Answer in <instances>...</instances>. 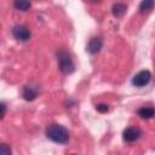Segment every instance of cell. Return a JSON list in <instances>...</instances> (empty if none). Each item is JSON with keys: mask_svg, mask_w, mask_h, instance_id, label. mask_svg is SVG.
<instances>
[{"mask_svg": "<svg viewBox=\"0 0 155 155\" xmlns=\"http://www.w3.org/2000/svg\"><path fill=\"white\" fill-rule=\"evenodd\" d=\"M22 96L25 101H34L36 97H38V88L34 87V86H30V85H27L23 87V91H22Z\"/></svg>", "mask_w": 155, "mask_h": 155, "instance_id": "cell-7", "label": "cell"}, {"mask_svg": "<svg viewBox=\"0 0 155 155\" xmlns=\"http://www.w3.org/2000/svg\"><path fill=\"white\" fill-rule=\"evenodd\" d=\"M57 61L59 70L64 74H70L74 71V63L70 57V54L67 51H59L57 52Z\"/></svg>", "mask_w": 155, "mask_h": 155, "instance_id": "cell-2", "label": "cell"}, {"mask_svg": "<svg viewBox=\"0 0 155 155\" xmlns=\"http://www.w3.org/2000/svg\"><path fill=\"white\" fill-rule=\"evenodd\" d=\"M142 136V130L139 127H136V126H132V127H127L124 133H122V138L125 142H128V143H132L137 139H139Z\"/></svg>", "mask_w": 155, "mask_h": 155, "instance_id": "cell-5", "label": "cell"}, {"mask_svg": "<svg viewBox=\"0 0 155 155\" xmlns=\"http://www.w3.org/2000/svg\"><path fill=\"white\" fill-rule=\"evenodd\" d=\"M12 35H13V38L16 40L22 41V42L28 41L30 39V36H31L30 30L25 25H21V24H17V25H15L12 28Z\"/></svg>", "mask_w": 155, "mask_h": 155, "instance_id": "cell-3", "label": "cell"}, {"mask_svg": "<svg viewBox=\"0 0 155 155\" xmlns=\"http://www.w3.org/2000/svg\"><path fill=\"white\" fill-rule=\"evenodd\" d=\"M151 80V73L149 70H140L139 73H137L133 79H132V84L136 87H143L145 85H148Z\"/></svg>", "mask_w": 155, "mask_h": 155, "instance_id": "cell-4", "label": "cell"}, {"mask_svg": "<svg viewBox=\"0 0 155 155\" xmlns=\"http://www.w3.org/2000/svg\"><path fill=\"white\" fill-rule=\"evenodd\" d=\"M138 115L142 117V119H151L153 116H154V114H155V111H154V108L153 107H140L139 109H138Z\"/></svg>", "mask_w": 155, "mask_h": 155, "instance_id": "cell-8", "label": "cell"}, {"mask_svg": "<svg viewBox=\"0 0 155 155\" xmlns=\"http://www.w3.org/2000/svg\"><path fill=\"white\" fill-rule=\"evenodd\" d=\"M153 7H154V0H142L139 5V11L142 13H148L151 12Z\"/></svg>", "mask_w": 155, "mask_h": 155, "instance_id": "cell-11", "label": "cell"}, {"mask_svg": "<svg viewBox=\"0 0 155 155\" xmlns=\"http://www.w3.org/2000/svg\"><path fill=\"white\" fill-rule=\"evenodd\" d=\"M5 114H6V105L2 102H0V120L5 116Z\"/></svg>", "mask_w": 155, "mask_h": 155, "instance_id": "cell-14", "label": "cell"}, {"mask_svg": "<svg viewBox=\"0 0 155 155\" xmlns=\"http://www.w3.org/2000/svg\"><path fill=\"white\" fill-rule=\"evenodd\" d=\"M11 153H12V150H11V147L8 144L0 143V155H7Z\"/></svg>", "mask_w": 155, "mask_h": 155, "instance_id": "cell-12", "label": "cell"}, {"mask_svg": "<svg viewBox=\"0 0 155 155\" xmlns=\"http://www.w3.org/2000/svg\"><path fill=\"white\" fill-rule=\"evenodd\" d=\"M13 7L18 11H28L30 8V2L29 0H15Z\"/></svg>", "mask_w": 155, "mask_h": 155, "instance_id": "cell-10", "label": "cell"}, {"mask_svg": "<svg viewBox=\"0 0 155 155\" xmlns=\"http://www.w3.org/2000/svg\"><path fill=\"white\" fill-rule=\"evenodd\" d=\"M96 109L99 111V113H107L108 110H109V105L108 104H104V103H101V104H98V105H96Z\"/></svg>", "mask_w": 155, "mask_h": 155, "instance_id": "cell-13", "label": "cell"}, {"mask_svg": "<svg viewBox=\"0 0 155 155\" xmlns=\"http://www.w3.org/2000/svg\"><path fill=\"white\" fill-rule=\"evenodd\" d=\"M102 46H103V39L102 38H92L90 40L88 45H87V51L90 53L94 54V53H97V52L101 51Z\"/></svg>", "mask_w": 155, "mask_h": 155, "instance_id": "cell-6", "label": "cell"}, {"mask_svg": "<svg viewBox=\"0 0 155 155\" xmlns=\"http://www.w3.org/2000/svg\"><path fill=\"white\" fill-rule=\"evenodd\" d=\"M46 136L54 143H59V144H65L69 140L68 130L57 124H52L46 128Z\"/></svg>", "mask_w": 155, "mask_h": 155, "instance_id": "cell-1", "label": "cell"}, {"mask_svg": "<svg viewBox=\"0 0 155 155\" xmlns=\"http://www.w3.org/2000/svg\"><path fill=\"white\" fill-rule=\"evenodd\" d=\"M126 5H124V4H121V2H116V4H114L113 5V7H111V12H113V15L114 16H116V17H121V16H124V13L126 12Z\"/></svg>", "mask_w": 155, "mask_h": 155, "instance_id": "cell-9", "label": "cell"}]
</instances>
